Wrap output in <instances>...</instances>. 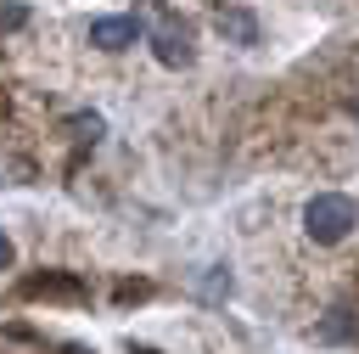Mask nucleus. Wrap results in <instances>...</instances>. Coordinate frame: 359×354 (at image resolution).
<instances>
[{
	"mask_svg": "<svg viewBox=\"0 0 359 354\" xmlns=\"http://www.w3.org/2000/svg\"><path fill=\"white\" fill-rule=\"evenodd\" d=\"M6 264H11V242L0 236V270H6Z\"/></svg>",
	"mask_w": 359,
	"mask_h": 354,
	"instance_id": "obj_5",
	"label": "nucleus"
},
{
	"mask_svg": "<svg viewBox=\"0 0 359 354\" xmlns=\"http://www.w3.org/2000/svg\"><path fill=\"white\" fill-rule=\"evenodd\" d=\"M303 225H309L314 242H342V236L359 225V208H353L348 197H337V191H320V197L303 208Z\"/></svg>",
	"mask_w": 359,
	"mask_h": 354,
	"instance_id": "obj_1",
	"label": "nucleus"
},
{
	"mask_svg": "<svg viewBox=\"0 0 359 354\" xmlns=\"http://www.w3.org/2000/svg\"><path fill=\"white\" fill-rule=\"evenodd\" d=\"M219 28H224V34H236L241 45H252V17H247V11H224V17H219Z\"/></svg>",
	"mask_w": 359,
	"mask_h": 354,
	"instance_id": "obj_3",
	"label": "nucleus"
},
{
	"mask_svg": "<svg viewBox=\"0 0 359 354\" xmlns=\"http://www.w3.org/2000/svg\"><path fill=\"white\" fill-rule=\"evenodd\" d=\"M135 39H140V22L135 17H95L90 22V45H101V51H123Z\"/></svg>",
	"mask_w": 359,
	"mask_h": 354,
	"instance_id": "obj_2",
	"label": "nucleus"
},
{
	"mask_svg": "<svg viewBox=\"0 0 359 354\" xmlns=\"http://www.w3.org/2000/svg\"><path fill=\"white\" fill-rule=\"evenodd\" d=\"M191 51H185V39H174V34H157V62H168V67H180Z\"/></svg>",
	"mask_w": 359,
	"mask_h": 354,
	"instance_id": "obj_4",
	"label": "nucleus"
}]
</instances>
